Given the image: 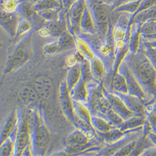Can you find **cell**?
Instances as JSON below:
<instances>
[{
    "mask_svg": "<svg viewBox=\"0 0 156 156\" xmlns=\"http://www.w3.org/2000/svg\"><path fill=\"white\" fill-rule=\"evenodd\" d=\"M85 2L94 20L98 35L101 40H106L111 29V6L103 0H85Z\"/></svg>",
    "mask_w": 156,
    "mask_h": 156,
    "instance_id": "1",
    "label": "cell"
},
{
    "mask_svg": "<svg viewBox=\"0 0 156 156\" xmlns=\"http://www.w3.org/2000/svg\"><path fill=\"white\" fill-rule=\"evenodd\" d=\"M31 33L24 36L13 53L9 58L5 69L6 73L19 69L30 61L33 53Z\"/></svg>",
    "mask_w": 156,
    "mask_h": 156,
    "instance_id": "2",
    "label": "cell"
},
{
    "mask_svg": "<svg viewBox=\"0 0 156 156\" xmlns=\"http://www.w3.org/2000/svg\"><path fill=\"white\" fill-rule=\"evenodd\" d=\"M133 69L139 80L146 87L153 90L155 84L156 74L150 61L145 56H139L133 61Z\"/></svg>",
    "mask_w": 156,
    "mask_h": 156,
    "instance_id": "3",
    "label": "cell"
},
{
    "mask_svg": "<svg viewBox=\"0 0 156 156\" xmlns=\"http://www.w3.org/2000/svg\"><path fill=\"white\" fill-rule=\"evenodd\" d=\"M86 7L85 0H76L66 11L68 30L75 36L81 33L80 23Z\"/></svg>",
    "mask_w": 156,
    "mask_h": 156,
    "instance_id": "4",
    "label": "cell"
},
{
    "mask_svg": "<svg viewBox=\"0 0 156 156\" xmlns=\"http://www.w3.org/2000/svg\"><path fill=\"white\" fill-rule=\"evenodd\" d=\"M33 133V142L35 149L37 151L44 152L48 148L51 136L49 131L44 123L37 118L35 122Z\"/></svg>",
    "mask_w": 156,
    "mask_h": 156,
    "instance_id": "5",
    "label": "cell"
},
{
    "mask_svg": "<svg viewBox=\"0 0 156 156\" xmlns=\"http://www.w3.org/2000/svg\"><path fill=\"white\" fill-rule=\"evenodd\" d=\"M21 16L18 11H8L1 9L0 21L3 28L12 37L16 36Z\"/></svg>",
    "mask_w": 156,
    "mask_h": 156,
    "instance_id": "6",
    "label": "cell"
},
{
    "mask_svg": "<svg viewBox=\"0 0 156 156\" xmlns=\"http://www.w3.org/2000/svg\"><path fill=\"white\" fill-rule=\"evenodd\" d=\"M68 30V24L66 20V13L60 20L57 21H46L43 27L40 29L41 36L59 37L65 31Z\"/></svg>",
    "mask_w": 156,
    "mask_h": 156,
    "instance_id": "7",
    "label": "cell"
},
{
    "mask_svg": "<svg viewBox=\"0 0 156 156\" xmlns=\"http://www.w3.org/2000/svg\"><path fill=\"white\" fill-rule=\"evenodd\" d=\"M30 124L27 119H23L19 125L16 137V155H23L25 149L28 147L30 140Z\"/></svg>",
    "mask_w": 156,
    "mask_h": 156,
    "instance_id": "8",
    "label": "cell"
},
{
    "mask_svg": "<svg viewBox=\"0 0 156 156\" xmlns=\"http://www.w3.org/2000/svg\"><path fill=\"white\" fill-rule=\"evenodd\" d=\"M33 87L39 98L45 100L51 98L54 94V84L49 78L46 76H40L34 80Z\"/></svg>",
    "mask_w": 156,
    "mask_h": 156,
    "instance_id": "9",
    "label": "cell"
},
{
    "mask_svg": "<svg viewBox=\"0 0 156 156\" xmlns=\"http://www.w3.org/2000/svg\"><path fill=\"white\" fill-rule=\"evenodd\" d=\"M60 90V101L62 109L65 114L70 119L74 120L76 118L74 106V104L71 100L70 90L68 87L66 82L62 83Z\"/></svg>",
    "mask_w": 156,
    "mask_h": 156,
    "instance_id": "10",
    "label": "cell"
},
{
    "mask_svg": "<svg viewBox=\"0 0 156 156\" xmlns=\"http://www.w3.org/2000/svg\"><path fill=\"white\" fill-rule=\"evenodd\" d=\"M89 141V138L86 134L80 131L76 130L70 134L66 139V142L73 152L86 146Z\"/></svg>",
    "mask_w": 156,
    "mask_h": 156,
    "instance_id": "11",
    "label": "cell"
},
{
    "mask_svg": "<svg viewBox=\"0 0 156 156\" xmlns=\"http://www.w3.org/2000/svg\"><path fill=\"white\" fill-rule=\"evenodd\" d=\"M80 28L81 33L83 34H87L90 35L98 34L94 20L87 6L85 8L81 20Z\"/></svg>",
    "mask_w": 156,
    "mask_h": 156,
    "instance_id": "12",
    "label": "cell"
},
{
    "mask_svg": "<svg viewBox=\"0 0 156 156\" xmlns=\"http://www.w3.org/2000/svg\"><path fill=\"white\" fill-rule=\"evenodd\" d=\"M18 121V112L15 109L11 112L4 122L1 133L2 142H3L10 136L11 134L13 131L14 128L16 126Z\"/></svg>",
    "mask_w": 156,
    "mask_h": 156,
    "instance_id": "13",
    "label": "cell"
},
{
    "mask_svg": "<svg viewBox=\"0 0 156 156\" xmlns=\"http://www.w3.org/2000/svg\"><path fill=\"white\" fill-rule=\"evenodd\" d=\"M18 97L22 103L27 106L34 105L39 98L34 87L28 86H25L20 89Z\"/></svg>",
    "mask_w": 156,
    "mask_h": 156,
    "instance_id": "14",
    "label": "cell"
},
{
    "mask_svg": "<svg viewBox=\"0 0 156 156\" xmlns=\"http://www.w3.org/2000/svg\"><path fill=\"white\" fill-rule=\"evenodd\" d=\"M156 20V5L140 12L132 20L131 23H136L140 25L144 23Z\"/></svg>",
    "mask_w": 156,
    "mask_h": 156,
    "instance_id": "15",
    "label": "cell"
},
{
    "mask_svg": "<svg viewBox=\"0 0 156 156\" xmlns=\"http://www.w3.org/2000/svg\"><path fill=\"white\" fill-rule=\"evenodd\" d=\"M82 79L81 66L79 64H76L72 67L68 73L67 85L70 92Z\"/></svg>",
    "mask_w": 156,
    "mask_h": 156,
    "instance_id": "16",
    "label": "cell"
},
{
    "mask_svg": "<svg viewBox=\"0 0 156 156\" xmlns=\"http://www.w3.org/2000/svg\"><path fill=\"white\" fill-rule=\"evenodd\" d=\"M33 7L37 12L48 10L64 9L62 3L59 0H41V2L33 5Z\"/></svg>",
    "mask_w": 156,
    "mask_h": 156,
    "instance_id": "17",
    "label": "cell"
},
{
    "mask_svg": "<svg viewBox=\"0 0 156 156\" xmlns=\"http://www.w3.org/2000/svg\"><path fill=\"white\" fill-rule=\"evenodd\" d=\"M74 36L69 31H66L59 37L58 41L61 51H68L75 48L76 41Z\"/></svg>",
    "mask_w": 156,
    "mask_h": 156,
    "instance_id": "18",
    "label": "cell"
},
{
    "mask_svg": "<svg viewBox=\"0 0 156 156\" xmlns=\"http://www.w3.org/2000/svg\"><path fill=\"white\" fill-rule=\"evenodd\" d=\"M108 100L111 105L114 108V110L120 115L125 117L126 118H129L131 116V112H130L119 98L113 95H109L108 96Z\"/></svg>",
    "mask_w": 156,
    "mask_h": 156,
    "instance_id": "19",
    "label": "cell"
},
{
    "mask_svg": "<svg viewBox=\"0 0 156 156\" xmlns=\"http://www.w3.org/2000/svg\"><path fill=\"white\" fill-rule=\"evenodd\" d=\"M86 80L83 78L80 81L74 89L71 90L73 91L72 93L73 98L77 102H84L86 101L87 98V92L86 87Z\"/></svg>",
    "mask_w": 156,
    "mask_h": 156,
    "instance_id": "20",
    "label": "cell"
},
{
    "mask_svg": "<svg viewBox=\"0 0 156 156\" xmlns=\"http://www.w3.org/2000/svg\"><path fill=\"white\" fill-rule=\"evenodd\" d=\"M142 0H131L128 2L112 10V12L114 13H119V12H124L131 15H134L139 8Z\"/></svg>",
    "mask_w": 156,
    "mask_h": 156,
    "instance_id": "21",
    "label": "cell"
},
{
    "mask_svg": "<svg viewBox=\"0 0 156 156\" xmlns=\"http://www.w3.org/2000/svg\"><path fill=\"white\" fill-rule=\"evenodd\" d=\"M112 87L117 91L127 93L129 90V87L126 77L122 74H116L112 80Z\"/></svg>",
    "mask_w": 156,
    "mask_h": 156,
    "instance_id": "22",
    "label": "cell"
},
{
    "mask_svg": "<svg viewBox=\"0 0 156 156\" xmlns=\"http://www.w3.org/2000/svg\"><path fill=\"white\" fill-rule=\"evenodd\" d=\"M34 26V24L31 20L21 16L15 38L21 36H26L31 33Z\"/></svg>",
    "mask_w": 156,
    "mask_h": 156,
    "instance_id": "23",
    "label": "cell"
},
{
    "mask_svg": "<svg viewBox=\"0 0 156 156\" xmlns=\"http://www.w3.org/2000/svg\"><path fill=\"white\" fill-rule=\"evenodd\" d=\"M13 140L9 136L5 140L2 142L1 152L0 155L2 156H8L12 155L14 151L16 149V144Z\"/></svg>",
    "mask_w": 156,
    "mask_h": 156,
    "instance_id": "24",
    "label": "cell"
},
{
    "mask_svg": "<svg viewBox=\"0 0 156 156\" xmlns=\"http://www.w3.org/2000/svg\"><path fill=\"white\" fill-rule=\"evenodd\" d=\"M74 111H76L78 115V117H80L81 119L85 120L88 123L90 124L92 122V119L90 118V115L89 114V111L80 102L76 101L74 103Z\"/></svg>",
    "mask_w": 156,
    "mask_h": 156,
    "instance_id": "25",
    "label": "cell"
},
{
    "mask_svg": "<svg viewBox=\"0 0 156 156\" xmlns=\"http://www.w3.org/2000/svg\"><path fill=\"white\" fill-rule=\"evenodd\" d=\"M27 0H1V9L8 11H17L20 6Z\"/></svg>",
    "mask_w": 156,
    "mask_h": 156,
    "instance_id": "26",
    "label": "cell"
},
{
    "mask_svg": "<svg viewBox=\"0 0 156 156\" xmlns=\"http://www.w3.org/2000/svg\"><path fill=\"white\" fill-rule=\"evenodd\" d=\"M127 84H128V87L129 89L130 88L131 90H132V92L135 93V94L138 95L142 98H144V94H143V93L142 92V90L139 87V86L136 81L134 77L132 76L131 73H127Z\"/></svg>",
    "mask_w": 156,
    "mask_h": 156,
    "instance_id": "27",
    "label": "cell"
},
{
    "mask_svg": "<svg viewBox=\"0 0 156 156\" xmlns=\"http://www.w3.org/2000/svg\"><path fill=\"white\" fill-rule=\"evenodd\" d=\"M92 122L96 127L98 129L99 131H101L102 133H108L111 131V125L107 121L98 118V117H95L93 118Z\"/></svg>",
    "mask_w": 156,
    "mask_h": 156,
    "instance_id": "28",
    "label": "cell"
},
{
    "mask_svg": "<svg viewBox=\"0 0 156 156\" xmlns=\"http://www.w3.org/2000/svg\"><path fill=\"white\" fill-rule=\"evenodd\" d=\"M156 32V21H150L143 24L141 27V33L147 36Z\"/></svg>",
    "mask_w": 156,
    "mask_h": 156,
    "instance_id": "29",
    "label": "cell"
},
{
    "mask_svg": "<svg viewBox=\"0 0 156 156\" xmlns=\"http://www.w3.org/2000/svg\"><path fill=\"white\" fill-rule=\"evenodd\" d=\"M93 71L94 74L96 76L99 77H102L104 73V68L102 64L99 59H95L94 60L93 64Z\"/></svg>",
    "mask_w": 156,
    "mask_h": 156,
    "instance_id": "30",
    "label": "cell"
},
{
    "mask_svg": "<svg viewBox=\"0 0 156 156\" xmlns=\"http://www.w3.org/2000/svg\"><path fill=\"white\" fill-rule=\"evenodd\" d=\"M107 114L109 120L112 122L115 123L116 124H121L122 123L123 120L122 118H121L120 115L118 112H116L114 110L109 109L108 111Z\"/></svg>",
    "mask_w": 156,
    "mask_h": 156,
    "instance_id": "31",
    "label": "cell"
},
{
    "mask_svg": "<svg viewBox=\"0 0 156 156\" xmlns=\"http://www.w3.org/2000/svg\"><path fill=\"white\" fill-rule=\"evenodd\" d=\"M45 51L48 53H55L56 52L61 51L58 41L48 44L45 46Z\"/></svg>",
    "mask_w": 156,
    "mask_h": 156,
    "instance_id": "32",
    "label": "cell"
},
{
    "mask_svg": "<svg viewBox=\"0 0 156 156\" xmlns=\"http://www.w3.org/2000/svg\"><path fill=\"white\" fill-rule=\"evenodd\" d=\"M136 146V142H133L131 143H130L129 144L126 146L124 148H123L121 151H119L118 154H116L115 155H128L129 152H131L133 149L135 148Z\"/></svg>",
    "mask_w": 156,
    "mask_h": 156,
    "instance_id": "33",
    "label": "cell"
},
{
    "mask_svg": "<svg viewBox=\"0 0 156 156\" xmlns=\"http://www.w3.org/2000/svg\"><path fill=\"white\" fill-rule=\"evenodd\" d=\"M148 52H149V55L150 56L151 58V60L154 62V64H155V66H156V49L149 47V49H148Z\"/></svg>",
    "mask_w": 156,
    "mask_h": 156,
    "instance_id": "34",
    "label": "cell"
},
{
    "mask_svg": "<svg viewBox=\"0 0 156 156\" xmlns=\"http://www.w3.org/2000/svg\"><path fill=\"white\" fill-rule=\"evenodd\" d=\"M75 1L76 0H62V5L64 9L66 11Z\"/></svg>",
    "mask_w": 156,
    "mask_h": 156,
    "instance_id": "35",
    "label": "cell"
},
{
    "mask_svg": "<svg viewBox=\"0 0 156 156\" xmlns=\"http://www.w3.org/2000/svg\"><path fill=\"white\" fill-rule=\"evenodd\" d=\"M131 1V0H117V1L111 6V10L112 11V10H114L115 8H116L117 7H118L128 2Z\"/></svg>",
    "mask_w": 156,
    "mask_h": 156,
    "instance_id": "36",
    "label": "cell"
},
{
    "mask_svg": "<svg viewBox=\"0 0 156 156\" xmlns=\"http://www.w3.org/2000/svg\"><path fill=\"white\" fill-rule=\"evenodd\" d=\"M103 1L105 3L111 6L117 1V0H103Z\"/></svg>",
    "mask_w": 156,
    "mask_h": 156,
    "instance_id": "37",
    "label": "cell"
},
{
    "mask_svg": "<svg viewBox=\"0 0 156 156\" xmlns=\"http://www.w3.org/2000/svg\"><path fill=\"white\" fill-rule=\"evenodd\" d=\"M41 0H30V2L31 3H33V5H34V4H36V3H38V2H41Z\"/></svg>",
    "mask_w": 156,
    "mask_h": 156,
    "instance_id": "38",
    "label": "cell"
},
{
    "mask_svg": "<svg viewBox=\"0 0 156 156\" xmlns=\"http://www.w3.org/2000/svg\"><path fill=\"white\" fill-rule=\"evenodd\" d=\"M59 1H60V2H61L62 3V0H59Z\"/></svg>",
    "mask_w": 156,
    "mask_h": 156,
    "instance_id": "39",
    "label": "cell"
},
{
    "mask_svg": "<svg viewBox=\"0 0 156 156\" xmlns=\"http://www.w3.org/2000/svg\"><path fill=\"white\" fill-rule=\"evenodd\" d=\"M154 21H156V20H154Z\"/></svg>",
    "mask_w": 156,
    "mask_h": 156,
    "instance_id": "40",
    "label": "cell"
}]
</instances>
